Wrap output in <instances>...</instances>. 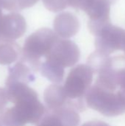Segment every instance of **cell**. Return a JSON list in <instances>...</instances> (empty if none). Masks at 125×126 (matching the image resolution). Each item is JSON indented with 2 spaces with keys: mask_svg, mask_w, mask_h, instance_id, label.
<instances>
[{
  "mask_svg": "<svg viewBox=\"0 0 125 126\" xmlns=\"http://www.w3.org/2000/svg\"><path fill=\"white\" fill-rule=\"evenodd\" d=\"M5 85L9 101L15 106L0 111L1 126H25L28 123H38L43 113V107L38 101L36 92L25 83Z\"/></svg>",
  "mask_w": 125,
  "mask_h": 126,
  "instance_id": "obj_1",
  "label": "cell"
},
{
  "mask_svg": "<svg viewBox=\"0 0 125 126\" xmlns=\"http://www.w3.org/2000/svg\"><path fill=\"white\" fill-rule=\"evenodd\" d=\"M0 126H1V125H0Z\"/></svg>",
  "mask_w": 125,
  "mask_h": 126,
  "instance_id": "obj_4",
  "label": "cell"
},
{
  "mask_svg": "<svg viewBox=\"0 0 125 126\" xmlns=\"http://www.w3.org/2000/svg\"><path fill=\"white\" fill-rule=\"evenodd\" d=\"M9 102L7 89L5 88L0 87V111L3 110Z\"/></svg>",
  "mask_w": 125,
  "mask_h": 126,
  "instance_id": "obj_3",
  "label": "cell"
},
{
  "mask_svg": "<svg viewBox=\"0 0 125 126\" xmlns=\"http://www.w3.org/2000/svg\"><path fill=\"white\" fill-rule=\"evenodd\" d=\"M33 77L30 74L29 69L22 63H18L9 69V75L7 78L5 83H10L15 82L28 83Z\"/></svg>",
  "mask_w": 125,
  "mask_h": 126,
  "instance_id": "obj_2",
  "label": "cell"
}]
</instances>
